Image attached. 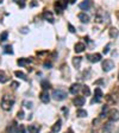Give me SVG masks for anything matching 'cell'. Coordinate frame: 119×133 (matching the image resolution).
Instances as JSON below:
<instances>
[{"mask_svg": "<svg viewBox=\"0 0 119 133\" xmlns=\"http://www.w3.org/2000/svg\"><path fill=\"white\" fill-rule=\"evenodd\" d=\"M14 105V97L11 95H4L1 99V108L4 111H10Z\"/></svg>", "mask_w": 119, "mask_h": 133, "instance_id": "cell-1", "label": "cell"}, {"mask_svg": "<svg viewBox=\"0 0 119 133\" xmlns=\"http://www.w3.org/2000/svg\"><path fill=\"white\" fill-rule=\"evenodd\" d=\"M67 1H63V0H60V1H56L55 3V11H56V13H58V14H61V13L64 11V8L67 7Z\"/></svg>", "mask_w": 119, "mask_h": 133, "instance_id": "cell-2", "label": "cell"}, {"mask_svg": "<svg viewBox=\"0 0 119 133\" xmlns=\"http://www.w3.org/2000/svg\"><path fill=\"white\" fill-rule=\"evenodd\" d=\"M51 96L54 97V100H56V101H62V100H64L67 97V94L63 92V90H54L53 94H51Z\"/></svg>", "mask_w": 119, "mask_h": 133, "instance_id": "cell-3", "label": "cell"}, {"mask_svg": "<svg viewBox=\"0 0 119 133\" xmlns=\"http://www.w3.org/2000/svg\"><path fill=\"white\" fill-rule=\"evenodd\" d=\"M86 57L88 58V61L92 63H98L101 61V55L100 54H87Z\"/></svg>", "mask_w": 119, "mask_h": 133, "instance_id": "cell-4", "label": "cell"}, {"mask_svg": "<svg viewBox=\"0 0 119 133\" xmlns=\"http://www.w3.org/2000/svg\"><path fill=\"white\" fill-rule=\"evenodd\" d=\"M114 68V62L112 59H105L103 62V70L104 71H110Z\"/></svg>", "mask_w": 119, "mask_h": 133, "instance_id": "cell-5", "label": "cell"}, {"mask_svg": "<svg viewBox=\"0 0 119 133\" xmlns=\"http://www.w3.org/2000/svg\"><path fill=\"white\" fill-rule=\"evenodd\" d=\"M43 18H44V20L49 22L50 24H54V22H55L53 13H51L50 11H44V12H43Z\"/></svg>", "mask_w": 119, "mask_h": 133, "instance_id": "cell-6", "label": "cell"}, {"mask_svg": "<svg viewBox=\"0 0 119 133\" xmlns=\"http://www.w3.org/2000/svg\"><path fill=\"white\" fill-rule=\"evenodd\" d=\"M108 118H110L112 121L119 120V111L118 109H111L110 113H108Z\"/></svg>", "mask_w": 119, "mask_h": 133, "instance_id": "cell-7", "label": "cell"}, {"mask_svg": "<svg viewBox=\"0 0 119 133\" xmlns=\"http://www.w3.org/2000/svg\"><path fill=\"white\" fill-rule=\"evenodd\" d=\"M39 99H41L42 102L48 103V102L50 101V95L48 94L47 90H43V92H41V94H39Z\"/></svg>", "mask_w": 119, "mask_h": 133, "instance_id": "cell-8", "label": "cell"}, {"mask_svg": "<svg viewBox=\"0 0 119 133\" xmlns=\"http://www.w3.org/2000/svg\"><path fill=\"white\" fill-rule=\"evenodd\" d=\"M80 90H81V86L79 83H73L72 86H70V88H69V92L72 94H74V95H76Z\"/></svg>", "mask_w": 119, "mask_h": 133, "instance_id": "cell-9", "label": "cell"}, {"mask_svg": "<svg viewBox=\"0 0 119 133\" xmlns=\"http://www.w3.org/2000/svg\"><path fill=\"white\" fill-rule=\"evenodd\" d=\"M95 96L97 97H94L93 100H92V103H94V102H100V100H101V97H103V92H101V89L100 88H95Z\"/></svg>", "mask_w": 119, "mask_h": 133, "instance_id": "cell-10", "label": "cell"}, {"mask_svg": "<svg viewBox=\"0 0 119 133\" xmlns=\"http://www.w3.org/2000/svg\"><path fill=\"white\" fill-rule=\"evenodd\" d=\"M85 97H83V96H76L75 99H74V105L76 106V107H81V106H83L85 105Z\"/></svg>", "mask_w": 119, "mask_h": 133, "instance_id": "cell-11", "label": "cell"}, {"mask_svg": "<svg viewBox=\"0 0 119 133\" xmlns=\"http://www.w3.org/2000/svg\"><path fill=\"white\" fill-rule=\"evenodd\" d=\"M31 62H32V58H19L17 61L19 67H25V65H28L29 63H31Z\"/></svg>", "mask_w": 119, "mask_h": 133, "instance_id": "cell-12", "label": "cell"}, {"mask_svg": "<svg viewBox=\"0 0 119 133\" xmlns=\"http://www.w3.org/2000/svg\"><path fill=\"white\" fill-rule=\"evenodd\" d=\"M28 130H29V132H30V133H39L41 127L38 126V125H29Z\"/></svg>", "mask_w": 119, "mask_h": 133, "instance_id": "cell-13", "label": "cell"}, {"mask_svg": "<svg viewBox=\"0 0 119 133\" xmlns=\"http://www.w3.org/2000/svg\"><path fill=\"white\" fill-rule=\"evenodd\" d=\"M78 18L81 20V23H88L89 22V17H88V14H86V13H83V12L79 13Z\"/></svg>", "mask_w": 119, "mask_h": 133, "instance_id": "cell-14", "label": "cell"}, {"mask_svg": "<svg viewBox=\"0 0 119 133\" xmlns=\"http://www.w3.org/2000/svg\"><path fill=\"white\" fill-rule=\"evenodd\" d=\"M86 49V47H85V44L83 43H78L75 45V52H78V54H80V52H82V51H83V50Z\"/></svg>", "mask_w": 119, "mask_h": 133, "instance_id": "cell-15", "label": "cell"}, {"mask_svg": "<svg viewBox=\"0 0 119 133\" xmlns=\"http://www.w3.org/2000/svg\"><path fill=\"white\" fill-rule=\"evenodd\" d=\"M51 131H53L54 133H57L61 131V121H57V122H55V124L53 125V127H51Z\"/></svg>", "mask_w": 119, "mask_h": 133, "instance_id": "cell-16", "label": "cell"}, {"mask_svg": "<svg viewBox=\"0 0 119 133\" xmlns=\"http://www.w3.org/2000/svg\"><path fill=\"white\" fill-rule=\"evenodd\" d=\"M7 81H8V76L3 70H0V83H6Z\"/></svg>", "mask_w": 119, "mask_h": 133, "instance_id": "cell-17", "label": "cell"}, {"mask_svg": "<svg viewBox=\"0 0 119 133\" xmlns=\"http://www.w3.org/2000/svg\"><path fill=\"white\" fill-rule=\"evenodd\" d=\"M118 34H119L118 29H116V28H111L110 29V37L111 38H117L118 37Z\"/></svg>", "mask_w": 119, "mask_h": 133, "instance_id": "cell-18", "label": "cell"}, {"mask_svg": "<svg viewBox=\"0 0 119 133\" xmlns=\"http://www.w3.org/2000/svg\"><path fill=\"white\" fill-rule=\"evenodd\" d=\"M14 75H16L17 77H19V78H22L23 81H28V76H26L23 71H14Z\"/></svg>", "mask_w": 119, "mask_h": 133, "instance_id": "cell-19", "label": "cell"}, {"mask_svg": "<svg viewBox=\"0 0 119 133\" xmlns=\"http://www.w3.org/2000/svg\"><path fill=\"white\" fill-rule=\"evenodd\" d=\"M16 130H18V127H17L16 122H13V124L11 125V126L7 127V133H17Z\"/></svg>", "mask_w": 119, "mask_h": 133, "instance_id": "cell-20", "label": "cell"}, {"mask_svg": "<svg viewBox=\"0 0 119 133\" xmlns=\"http://www.w3.org/2000/svg\"><path fill=\"white\" fill-rule=\"evenodd\" d=\"M76 115H78L79 118H85V117H87V112H86L85 109L79 108L78 111H76Z\"/></svg>", "mask_w": 119, "mask_h": 133, "instance_id": "cell-21", "label": "cell"}, {"mask_svg": "<svg viewBox=\"0 0 119 133\" xmlns=\"http://www.w3.org/2000/svg\"><path fill=\"white\" fill-rule=\"evenodd\" d=\"M89 6H91V1H83V3H81L79 5V7L81 10H88Z\"/></svg>", "mask_w": 119, "mask_h": 133, "instance_id": "cell-22", "label": "cell"}, {"mask_svg": "<svg viewBox=\"0 0 119 133\" xmlns=\"http://www.w3.org/2000/svg\"><path fill=\"white\" fill-rule=\"evenodd\" d=\"M81 57H74V59H73V64L75 65L76 68H79L80 67V63H81Z\"/></svg>", "mask_w": 119, "mask_h": 133, "instance_id": "cell-23", "label": "cell"}, {"mask_svg": "<svg viewBox=\"0 0 119 133\" xmlns=\"http://www.w3.org/2000/svg\"><path fill=\"white\" fill-rule=\"evenodd\" d=\"M4 52H5V54H10V55H12V54H13L12 47H11V45H6V47L4 48Z\"/></svg>", "mask_w": 119, "mask_h": 133, "instance_id": "cell-24", "label": "cell"}, {"mask_svg": "<svg viewBox=\"0 0 119 133\" xmlns=\"http://www.w3.org/2000/svg\"><path fill=\"white\" fill-rule=\"evenodd\" d=\"M7 36H8V32L7 31L3 32V33L0 34V42H5V40L7 39Z\"/></svg>", "mask_w": 119, "mask_h": 133, "instance_id": "cell-25", "label": "cell"}, {"mask_svg": "<svg viewBox=\"0 0 119 133\" xmlns=\"http://www.w3.org/2000/svg\"><path fill=\"white\" fill-rule=\"evenodd\" d=\"M82 92H83V94H85L86 96H89V95H91V90H89V88H88L87 86H83V87H82Z\"/></svg>", "mask_w": 119, "mask_h": 133, "instance_id": "cell-26", "label": "cell"}, {"mask_svg": "<svg viewBox=\"0 0 119 133\" xmlns=\"http://www.w3.org/2000/svg\"><path fill=\"white\" fill-rule=\"evenodd\" d=\"M42 88H43L44 90L49 89V88H50V83H49V82H47V81H43V82H42Z\"/></svg>", "mask_w": 119, "mask_h": 133, "instance_id": "cell-27", "label": "cell"}, {"mask_svg": "<svg viewBox=\"0 0 119 133\" xmlns=\"http://www.w3.org/2000/svg\"><path fill=\"white\" fill-rule=\"evenodd\" d=\"M17 133H26L25 127L23 126V125H20V126L18 127V130H17Z\"/></svg>", "mask_w": 119, "mask_h": 133, "instance_id": "cell-28", "label": "cell"}, {"mask_svg": "<svg viewBox=\"0 0 119 133\" xmlns=\"http://www.w3.org/2000/svg\"><path fill=\"white\" fill-rule=\"evenodd\" d=\"M23 105H25V107H26V108H31V107H32V102L24 101V102H23Z\"/></svg>", "mask_w": 119, "mask_h": 133, "instance_id": "cell-29", "label": "cell"}, {"mask_svg": "<svg viewBox=\"0 0 119 133\" xmlns=\"http://www.w3.org/2000/svg\"><path fill=\"white\" fill-rule=\"evenodd\" d=\"M17 117H18V119H24V112H23V111H19L18 114H17Z\"/></svg>", "mask_w": 119, "mask_h": 133, "instance_id": "cell-30", "label": "cell"}, {"mask_svg": "<svg viewBox=\"0 0 119 133\" xmlns=\"http://www.w3.org/2000/svg\"><path fill=\"white\" fill-rule=\"evenodd\" d=\"M110 47H111V44H107L106 47L104 48V54H107L108 51H110Z\"/></svg>", "mask_w": 119, "mask_h": 133, "instance_id": "cell-31", "label": "cell"}, {"mask_svg": "<svg viewBox=\"0 0 119 133\" xmlns=\"http://www.w3.org/2000/svg\"><path fill=\"white\" fill-rule=\"evenodd\" d=\"M17 4H18L22 8H23V7H25V3H24V1H17Z\"/></svg>", "mask_w": 119, "mask_h": 133, "instance_id": "cell-32", "label": "cell"}, {"mask_svg": "<svg viewBox=\"0 0 119 133\" xmlns=\"http://www.w3.org/2000/svg\"><path fill=\"white\" fill-rule=\"evenodd\" d=\"M68 26H69V31L72 32V33H74V32H75V29H74V26H72L70 24H69Z\"/></svg>", "mask_w": 119, "mask_h": 133, "instance_id": "cell-33", "label": "cell"}, {"mask_svg": "<svg viewBox=\"0 0 119 133\" xmlns=\"http://www.w3.org/2000/svg\"><path fill=\"white\" fill-rule=\"evenodd\" d=\"M44 67H45V68H51V63L50 62H44Z\"/></svg>", "mask_w": 119, "mask_h": 133, "instance_id": "cell-34", "label": "cell"}, {"mask_svg": "<svg viewBox=\"0 0 119 133\" xmlns=\"http://www.w3.org/2000/svg\"><path fill=\"white\" fill-rule=\"evenodd\" d=\"M18 86H19L18 82H12V87L14 88V89H16V88H18Z\"/></svg>", "mask_w": 119, "mask_h": 133, "instance_id": "cell-35", "label": "cell"}, {"mask_svg": "<svg viewBox=\"0 0 119 133\" xmlns=\"http://www.w3.org/2000/svg\"><path fill=\"white\" fill-rule=\"evenodd\" d=\"M68 133H74V132H73L72 130H69V131H68Z\"/></svg>", "mask_w": 119, "mask_h": 133, "instance_id": "cell-36", "label": "cell"}, {"mask_svg": "<svg viewBox=\"0 0 119 133\" xmlns=\"http://www.w3.org/2000/svg\"><path fill=\"white\" fill-rule=\"evenodd\" d=\"M118 80H119V74H118Z\"/></svg>", "mask_w": 119, "mask_h": 133, "instance_id": "cell-37", "label": "cell"}]
</instances>
